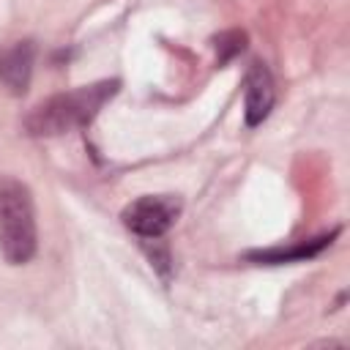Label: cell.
Here are the masks:
<instances>
[{
    "label": "cell",
    "instance_id": "1",
    "mask_svg": "<svg viewBox=\"0 0 350 350\" xmlns=\"http://www.w3.org/2000/svg\"><path fill=\"white\" fill-rule=\"evenodd\" d=\"M118 79H104L96 85H82L68 93L49 96L27 112L22 126L30 137H57L71 129H82L101 112V107L118 93Z\"/></svg>",
    "mask_w": 350,
    "mask_h": 350
},
{
    "label": "cell",
    "instance_id": "2",
    "mask_svg": "<svg viewBox=\"0 0 350 350\" xmlns=\"http://www.w3.org/2000/svg\"><path fill=\"white\" fill-rule=\"evenodd\" d=\"M36 211L30 189L11 178L0 175V252L11 265H22L36 254Z\"/></svg>",
    "mask_w": 350,
    "mask_h": 350
},
{
    "label": "cell",
    "instance_id": "3",
    "mask_svg": "<svg viewBox=\"0 0 350 350\" xmlns=\"http://www.w3.org/2000/svg\"><path fill=\"white\" fill-rule=\"evenodd\" d=\"M180 216V200L170 194H148L123 208V224L145 241H159Z\"/></svg>",
    "mask_w": 350,
    "mask_h": 350
},
{
    "label": "cell",
    "instance_id": "4",
    "mask_svg": "<svg viewBox=\"0 0 350 350\" xmlns=\"http://www.w3.org/2000/svg\"><path fill=\"white\" fill-rule=\"evenodd\" d=\"M273 101H276L273 77H271L265 63L254 60L246 71V79H243V120H246V126L249 129L260 126L271 115Z\"/></svg>",
    "mask_w": 350,
    "mask_h": 350
},
{
    "label": "cell",
    "instance_id": "5",
    "mask_svg": "<svg viewBox=\"0 0 350 350\" xmlns=\"http://www.w3.org/2000/svg\"><path fill=\"white\" fill-rule=\"evenodd\" d=\"M33 60H36V44L33 41H16L5 49H0V82L14 93L22 96L33 77Z\"/></svg>",
    "mask_w": 350,
    "mask_h": 350
},
{
    "label": "cell",
    "instance_id": "6",
    "mask_svg": "<svg viewBox=\"0 0 350 350\" xmlns=\"http://www.w3.org/2000/svg\"><path fill=\"white\" fill-rule=\"evenodd\" d=\"M334 235H336V230L328 232V235L312 238V241H301V243L287 246V249L276 246V249H265V252H252L249 260H254V262H271V265H279V262H295V260H309V257L320 254V252L331 243Z\"/></svg>",
    "mask_w": 350,
    "mask_h": 350
},
{
    "label": "cell",
    "instance_id": "7",
    "mask_svg": "<svg viewBox=\"0 0 350 350\" xmlns=\"http://www.w3.org/2000/svg\"><path fill=\"white\" fill-rule=\"evenodd\" d=\"M213 46H216L219 63H227V60H232L235 55L243 52V46H246V33H243V30H227V33H219V36L213 38Z\"/></svg>",
    "mask_w": 350,
    "mask_h": 350
}]
</instances>
